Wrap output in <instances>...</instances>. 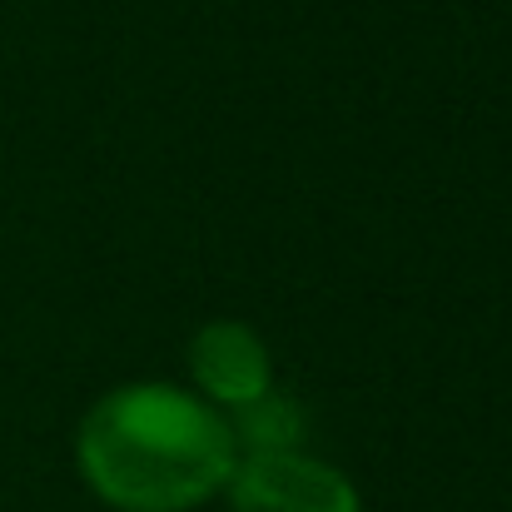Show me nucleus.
Here are the masks:
<instances>
[{"label": "nucleus", "mask_w": 512, "mask_h": 512, "mask_svg": "<svg viewBox=\"0 0 512 512\" xmlns=\"http://www.w3.org/2000/svg\"><path fill=\"white\" fill-rule=\"evenodd\" d=\"M189 383L219 413H234L274 388V353L239 319H214L189 339Z\"/></svg>", "instance_id": "7ed1b4c3"}, {"label": "nucleus", "mask_w": 512, "mask_h": 512, "mask_svg": "<svg viewBox=\"0 0 512 512\" xmlns=\"http://www.w3.org/2000/svg\"><path fill=\"white\" fill-rule=\"evenodd\" d=\"M224 418H229V433L239 443V458H249V453H294V448H304V433H309L304 408L279 383L264 398H254V403H244Z\"/></svg>", "instance_id": "20e7f679"}, {"label": "nucleus", "mask_w": 512, "mask_h": 512, "mask_svg": "<svg viewBox=\"0 0 512 512\" xmlns=\"http://www.w3.org/2000/svg\"><path fill=\"white\" fill-rule=\"evenodd\" d=\"M224 498L234 512H363L353 478L304 448L239 458Z\"/></svg>", "instance_id": "f03ea898"}, {"label": "nucleus", "mask_w": 512, "mask_h": 512, "mask_svg": "<svg viewBox=\"0 0 512 512\" xmlns=\"http://www.w3.org/2000/svg\"><path fill=\"white\" fill-rule=\"evenodd\" d=\"M239 463L229 418L179 383H120L75 433L80 483L110 512H199Z\"/></svg>", "instance_id": "f257e3e1"}]
</instances>
